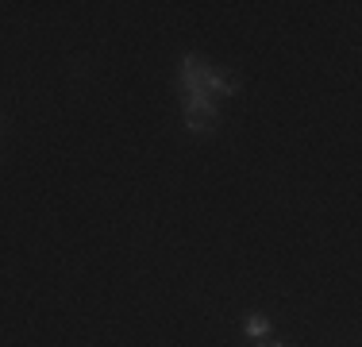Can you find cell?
<instances>
[{
    "label": "cell",
    "instance_id": "1",
    "mask_svg": "<svg viewBox=\"0 0 362 347\" xmlns=\"http://www.w3.org/2000/svg\"><path fill=\"white\" fill-rule=\"evenodd\" d=\"M212 74L216 69L204 66L201 58H181V89H185L189 101H216L212 97Z\"/></svg>",
    "mask_w": 362,
    "mask_h": 347
},
{
    "label": "cell",
    "instance_id": "2",
    "mask_svg": "<svg viewBox=\"0 0 362 347\" xmlns=\"http://www.w3.org/2000/svg\"><path fill=\"white\" fill-rule=\"evenodd\" d=\"M216 124H220L216 101H189L185 104V127H189V132L204 135V132H212Z\"/></svg>",
    "mask_w": 362,
    "mask_h": 347
},
{
    "label": "cell",
    "instance_id": "3",
    "mask_svg": "<svg viewBox=\"0 0 362 347\" xmlns=\"http://www.w3.org/2000/svg\"><path fill=\"white\" fill-rule=\"evenodd\" d=\"M266 332H270V320L266 317H258V312L247 317V336H266Z\"/></svg>",
    "mask_w": 362,
    "mask_h": 347
},
{
    "label": "cell",
    "instance_id": "4",
    "mask_svg": "<svg viewBox=\"0 0 362 347\" xmlns=\"http://www.w3.org/2000/svg\"><path fill=\"white\" fill-rule=\"evenodd\" d=\"M266 347H274V343H266Z\"/></svg>",
    "mask_w": 362,
    "mask_h": 347
}]
</instances>
